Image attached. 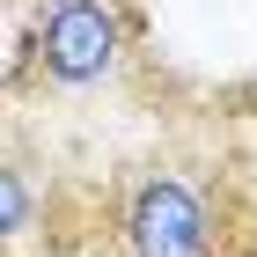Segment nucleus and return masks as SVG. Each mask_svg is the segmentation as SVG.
<instances>
[{
    "label": "nucleus",
    "mask_w": 257,
    "mask_h": 257,
    "mask_svg": "<svg viewBox=\"0 0 257 257\" xmlns=\"http://www.w3.org/2000/svg\"><path fill=\"white\" fill-rule=\"evenodd\" d=\"M81 257H257V177L206 140H169L88 177Z\"/></svg>",
    "instance_id": "obj_1"
},
{
    "label": "nucleus",
    "mask_w": 257,
    "mask_h": 257,
    "mask_svg": "<svg viewBox=\"0 0 257 257\" xmlns=\"http://www.w3.org/2000/svg\"><path fill=\"white\" fill-rule=\"evenodd\" d=\"M147 0H22V30L0 59V103L59 110L110 96L147 66Z\"/></svg>",
    "instance_id": "obj_2"
},
{
    "label": "nucleus",
    "mask_w": 257,
    "mask_h": 257,
    "mask_svg": "<svg viewBox=\"0 0 257 257\" xmlns=\"http://www.w3.org/2000/svg\"><path fill=\"white\" fill-rule=\"evenodd\" d=\"M81 191L44 140L37 110L0 103V257H81Z\"/></svg>",
    "instance_id": "obj_3"
},
{
    "label": "nucleus",
    "mask_w": 257,
    "mask_h": 257,
    "mask_svg": "<svg viewBox=\"0 0 257 257\" xmlns=\"http://www.w3.org/2000/svg\"><path fill=\"white\" fill-rule=\"evenodd\" d=\"M228 103H235V118H242V125H257V74L235 81V88H228Z\"/></svg>",
    "instance_id": "obj_4"
}]
</instances>
